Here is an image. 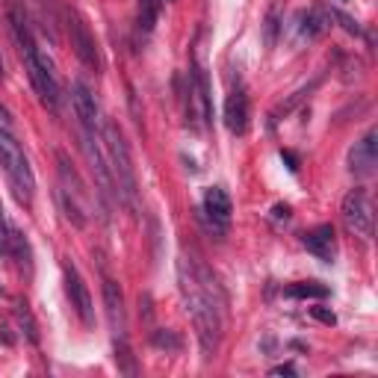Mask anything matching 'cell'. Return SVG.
Masks as SVG:
<instances>
[{
	"label": "cell",
	"instance_id": "7a4b0ae2",
	"mask_svg": "<svg viewBox=\"0 0 378 378\" xmlns=\"http://www.w3.org/2000/svg\"><path fill=\"white\" fill-rule=\"evenodd\" d=\"M104 142H107V163H109V175H113V184H115V195L127 204L131 213H139L136 168L131 160V148H127L115 122H104Z\"/></svg>",
	"mask_w": 378,
	"mask_h": 378
},
{
	"label": "cell",
	"instance_id": "ffe728a7",
	"mask_svg": "<svg viewBox=\"0 0 378 378\" xmlns=\"http://www.w3.org/2000/svg\"><path fill=\"white\" fill-rule=\"evenodd\" d=\"M151 346L154 349H160V352H181L184 340L175 331H168V328H157V331L151 334Z\"/></svg>",
	"mask_w": 378,
	"mask_h": 378
},
{
	"label": "cell",
	"instance_id": "7402d4cb",
	"mask_svg": "<svg viewBox=\"0 0 378 378\" xmlns=\"http://www.w3.org/2000/svg\"><path fill=\"white\" fill-rule=\"evenodd\" d=\"M139 27L145 33H151L157 27V18H160V0H139Z\"/></svg>",
	"mask_w": 378,
	"mask_h": 378
},
{
	"label": "cell",
	"instance_id": "277c9868",
	"mask_svg": "<svg viewBox=\"0 0 378 378\" xmlns=\"http://www.w3.org/2000/svg\"><path fill=\"white\" fill-rule=\"evenodd\" d=\"M21 56H24V65H27L30 83H33V89L38 92V98H42V104L51 107V109H56V104H59V86H56L51 59L38 51V45L24 47Z\"/></svg>",
	"mask_w": 378,
	"mask_h": 378
},
{
	"label": "cell",
	"instance_id": "f546056e",
	"mask_svg": "<svg viewBox=\"0 0 378 378\" xmlns=\"http://www.w3.org/2000/svg\"><path fill=\"white\" fill-rule=\"evenodd\" d=\"M9 124H12V118H9L6 107H0V127H6V131H9Z\"/></svg>",
	"mask_w": 378,
	"mask_h": 378
},
{
	"label": "cell",
	"instance_id": "6da1fadb",
	"mask_svg": "<svg viewBox=\"0 0 378 378\" xmlns=\"http://www.w3.org/2000/svg\"><path fill=\"white\" fill-rule=\"evenodd\" d=\"M177 281H181V296L186 304V313L195 325L198 343H201L204 357L210 361L222 343V325H225V293L219 287L216 275L195 257H181L177 260Z\"/></svg>",
	"mask_w": 378,
	"mask_h": 378
},
{
	"label": "cell",
	"instance_id": "3957f363",
	"mask_svg": "<svg viewBox=\"0 0 378 378\" xmlns=\"http://www.w3.org/2000/svg\"><path fill=\"white\" fill-rule=\"evenodd\" d=\"M0 166H3V172L9 177V186H12L18 204L30 207L36 195V177H33V168H30L21 142L6 127H0Z\"/></svg>",
	"mask_w": 378,
	"mask_h": 378
},
{
	"label": "cell",
	"instance_id": "4fadbf2b",
	"mask_svg": "<svg viewBox=\"0 0 378 378\" xmlns=\"http://www.w3.org/2000/svg\"><path fill=\"white\" fill-rule=\"evenodd\" d=\"M104 307H107V320L115 340L124 337V296H122V287L113 278H104Z\"/></svg>",
	"mask_w": 378,
	"mask_h": 378
},
{
	"label": "cell",
	"instance_id": "5b68a950",
	"mask_svg": "<svg viewBox=\"0 0 378 378\" xmlns=\"http://www.w3.org/2000/svg\"><path fill=\"white\" fill-rule=\"evenodd\" d=\"M343 225L349 227V234L361 236V240H370L373 236V225H375V216H373V204H370V195L366 189L355 186L349 195L343 198Z\"/></svg>",
	"mask_w": 378,
	"mask_h": 378
},
{
	"label": "cell",
	"instance_id": "ba28073f",
	"mask_svg": "<svg viewBox=\"0 0 378 378\" xmlns=\"http://www.w3.org/2000/svg\"><path fill=\"white\" fill-rule=\"evenodd\" d=\"M231 213H234L231 195H227L222 186H210V189H207V192H204V204H201V219L210 222V231L213 234L222 236L227 231Z\"/></svg>",
	"mask_w": 378,
	"mask_h": 378
},
{
	"label": "cell",
	"instance_id": "44dd1931",
	"mask_svg": "<svg viewBox=\"0 0 378 378\" xmlns=\"http://www.w3.org/2000/svg\"><path fill=\"white\" fill-rule=\"evenodd\" d=\"M115 364H118V373L139 375V366L133 361V352H131V346H127L124 337H118V343H115Z\"/></svg>",
	"mask_w": 378,
	"mask_h": 378
},
{
	"label": "cell",
	"instance_id": "9c48e42d",
	"mask_svg": "<svg viewBox=\"0 0 378 378\" xmlns=\"http://www.w3.org/2000/svg\"><path fill=\"white\" fill-rule=\"evenodd\" d=\"M68 33H71V47L74 54L80 56V63L92 71H101V56H98V45H95V36L89 33L86 21L77 12H68Z\"/></svg>",
	"mask_w": 378,
	"mask_h": 378
},
{
	"label": "cell",
	"instance_id": "603a6c76",
	"mask_svg": "<svg viewBox=\"0 0 378 378\" xmlns=\"http://www.w3.org/2000/svg\"><path fill=\"white\" fill-rule=\"evenodd\" d=\"M15 320H18V325H21V331L27 334V340L30 343H38V325H36L33 313H30V307L24 302L15 304Z\"/></svg>",
	"mask_w": 378,
	"mask_h": 378
},
{
	"label": "cell",
	"instance_id": "8992f818",
	"mask_svg": "<svg viewBox=\"0 0 378 378\" xmlns=\"http://www.w3.org/2000/svg\"><path fill=\"white\" fill-rule=\"evenodd\" d=\"M189 122L204 127L213 115V107H210V86H207V74L204 68H192V77H189V109H186Z\"/></svg>",
	"mask_w": 378,
	"mask_h": 378
},
{
	"label": "cell",
	"instance_id": "1f68e13d",
	"mask_svg": "<svg viewBox=\"0 0 378 378\" xmlns=\"http://www.w3.org/2000/svg\"><path fill=\"white\" fill-rule=\"evenodd\" d=\"M0 293H3V290H0Z\"/></svg>",
	"mask_w": 378,
	"mask_h": 378
},
{
	"label": "cell",
	"instance_id": "7c38bea8",
	"mask_svg": "<svg viewBox=\"0 0 378 378\" xmlns=\"http://www.w3.org/2000/svg\"><path fill=\"white\" fill-rule=\"evenodd\" d=\"M304 248L311 252L313 257H320L322 263H334L337 257V236H334V227L331 225H316L311 227L304 236H302Z\"/></svg>",
	"mask_w": 378,
	"mask_h": 378
},
{
	"label": "cell",
	"instance_id": "4316f807",
	"mask_svg": "<svg viewBox=\"0 0 378 378\" xmlns=\"http://www.w3.org/2000/svg\"><path fill=\"white\" fill-rule=\"evenodd\" d=\"M290 204H275L272 207V219H275V222H281V219H284V222H287V219H290Z\"/></svg>",
	"mask_w": 378,
	"mask_h": 378
},
{
	"label": "cell",
	"instance_id": "52a82bcc",
	"mask_svg": "<svg viewBox=\"0 0 378 378\" xmlns=\"http://www.w3.org/2000/svg\"><path fill=\"white\" fill-rule=\"evenodd\" d=\"M63 272H65V293H68V298H71V307L83 320V325L92 328L95 325V311H92V296H89L86 281L80 278V272H77V266L71 260L63 263Z\"/></svg>",
	"mask_w": 378,
	"mask_h": 378
},
{
	"label": "cell",
	"instance_id": "30bf717a",
	"mask_svg": "<svg viewBox=\"0 0 378 378\" xmlns=\"http://www.w3.org/2000/svg\"><path fill=\"white\" fill-rule=\"evenodd\" d=\"M378 166V131H366V136L361 142H355V148L349 151V168L357 177H370Z\"/></svg>",
	"mask_w": 378,
	"mask_h": 378
},
{
	"label": "cell",
	"instance_id": "2e32d148",
	"mask_svg": "<svg viewBox=\"0 0 378 378\" xmlns=\"http://www.w3.org/2000/svg\"><path fill=\"white\" fill-rule=\"evenodd\" d=\"M325 15L320 9H311V12H298L296 18V30H298V38H316L325 33Z\"/></svg>",
	"mask_w": 378,
	"mask_h": 378
},
{
	"label": "cell",
	"instance_id": "ac0fdd59",
	"mask_svg": "<svg viewBox=\"0 0 378 378\" xmlns=\"http://www.w3.org/2000/svg\"><path fill=\"white\" fill-rule=\"evenodd\" d=\"M328 287L320 284V281H298V284H290L284 290L287 298H328Z\"/></svg>",
	"mask_w": 378,
	"mask_h": 378
},
{
	"label": "cell",
	"instance_id": "d6986e66",
	"mask_svg": "<svg viewBox=\"0 0 378 378\" xmlns=\"http://www.w3.org/2000/svg\"><path fill=\"white\" fill-rule=\"evenodd\" d=\"M316 83H320V80H313L311 86H302V89H298V92H293L290 98H287V101H284V104H278V107H275V113H272V124H275V122H281V115H290V113H293V109H296L298 104H302V101H304V98H307V95H311V92H313V89H316Z\"/></svg>",
	"mask_w": 378,
	"mask_h": 378
},
{
	"label": "cell",
	"instance_id": "484cf974",
	"mask_svg": "<svg viewBox=\"0 0 378 378\" xmlns=\"http://www.w3.org/2000/svg\"><path fill=\"white\" fill-rule=\"evenodd\" d=\"M311 316L322 325H337V316H334V311H328V307H311Z\"/></svg>",
	"mask_w": 378,
	"mask_h": 378
},
{
	"label": "cell",
	"instance_id": "e0dca14e",
	"mask_svg": "<svg viewBox=\"0 0 378 378\" xmlns=\"http://www.w3.org/2000/svg\"><path fill=\"white\" fill-rule=\"evenodd\" d=\"M59 204H63V210L68 216V222H71L74 227H86V210L80 204V198L71 195L68 189H59Z\"/></svg>",
	"mask_w": 378,
	"mask_h": 378
},
{
	"label": "cell",
	"instance_id": "f1b7e54d",
	"mask_svg": "<svg viewBox=\"0 0 378 378\" xmlns=\"http://www.w3.org/2000/svg\"><path fill=\"white\" fill-rule=\"evenodd\" d=\"M281 160L287 163V168H290V172H298V157H296L293 151H281Z\"/></svg>",
	"mask_w": 378,
	"mask_h": 378
},
{
	"label": "cell",
	"instance_id": "5bb4252c",
	"mask_svg": "<svg viewBox=\"0 0 378 378\" xmlns=\"http://www.w3.org/2000/svg\"><path fill=\"white\" fill-rule=\"evenodd\" d=\"M71 101H74V113L80 118V127L86 131H98V104H95V95L83 80H77L71 86Z\"/></svg>",
	"mask_w": 378,
	"mask_h": 378
},
{
	"label": "cell",
	"instance_id": "8fae6325",
	"mask_svg": "<svg viewBox=\"0 0 378 378\" xmlns=\"http://www.w3.org/2000/svg\"><path fill=\"white\" fill-rule=\"evenodd\" d=\"M248 118H252V113H248V95H245V89L236 83L225 98V127L234 136H243L248 131Z\"/></svg>",
	"mask_w": 378,
	"mask_h": 378
},
{
	"label": "cell",
	"instance_id": "4dcf8cb0",
	"mask_svg": "<svg viewBox=\"0 0 378 378\" xmlns=\"http://www.w3.org/2000/svg\"><path fill=\"white\" fill-rule=\"evenodd\" d=\"M0 80H3V59H0Z\"/></svg>",
	"mask_w": 378,
	"mask_h": 378
},
{
	"label": "cell",
	"instance_id": "d4e9b609",
	"mask_svg": "<svg viewBox=\"0 0 378 378\" xmlns=\"http://www.w3.org/2000/svg\"><path fill=\"white\" fill-rule=\"evenodd\" d=\"M331 18H334V21H340V27L346 30V33H352V36H361L364 33L361 24H357L355 18H349V15H343L340 9H331Z\"/></svg>",
	"mask_w": 378,
	"mask_h": 378
},
{
	"label": "cell",
	"instance_id": "9a60e30c",
	"mask_svg": "<svg viewBox=\"0 0 378 378\" xmlns=\"http://www.w3.org/2000/svg\"><path fill=\"white\" fill-rule=\"evenodd\" d=\"M284 30V15H281V0H275V3L266 9V18H263V45L272 47L278 45V36H281Z\"/></svg>",
	"mask_w": 378,
	"mask_h": 378
},
{
	"label": "cell",
	"instance_id": "83f0119b",
	"mask_svg": "<svg viewBox=\"0 0 378 378\" xmlns=\"http://www.w3.org/2000/svg\"><path fill=\"white\" fill-rule=\"evenodd\" d=\"M269 375H296V366L293 364H278L269 370Z\"/></svg>",
	"mask_w": 378,
	"mask_h": 378
},
{
	"label": "cell",
	"instance_id": "cb8c5ba5",
	"mask_svg": "<svg viewBox=\"0 0 378 378\" xmlns=\"http://www.w3.org/2000/svg\"><path fill=\"white\" fill-rule=\"evenodd\" d=\"M12 231H15V227L9 225L3 201H0V252H3V254H9V245H12Z\"/></svg>",
	"mask_w": 378,
	"mask_h": 378
}]
</instances>
